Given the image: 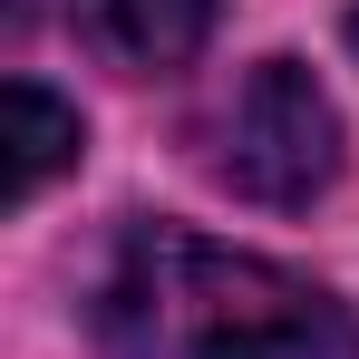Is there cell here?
<instances>
[{
    "label": "cell",
    "mask_w": 359,
    "mask_h": 359,
    "mask_svg": "<svg viewBox=\"0 0 359 359\" xmlns=\"http://www.w3.org/2000/svg\"><path fill=\"white\" fill-rule=\"evenodd\" d=\"M97 340L117 359H359V330L330 292L175 224L117 243L97 282Z\"/></svg>",
    "instance_id": "1"
},
{
    "label": "cell",
    "mask_w": 359,
    "mask_h": 359,
    "mask_svg": "<svg viewBox=\"0 0 359 359\" xmlns=\"http://www.w3.org/2000/svg\"><path fill=\"white\" fill-rule=\"evenodd\" d=\"M214 175L233 184V194H252V204H282V214L311 204V194H330V175H340V107L320 97L311 68L262 59L233 88Z\"/></svg>",
    "instance_id": "2"
},
{
    "label": "cell",
    "mask_w": 359,
    "mask_h": 359,
    "mask_svg": "<svg viewBox=\"0 0 359 359\" xmlns=\"http://www.w3.org/2000/svg\"><path fill=\"white\" fill-rule=\"evenodd\" d=\"M78 49H97L107 68L146 78V68H184L214 29V0H68Z\"/></svg>",
    "instance_id": "3"
},
{
    "label": "cell",
    "mask_w": 359,
    "mask_h": 359,
    "mask_svg": "<svg viewBox=\"0 0 359 359\" xmlns=\"http://www.w3.org/2000/svg\"><path fill=\"white\" fill-rule=\"evenodd\" d=\"M78 156V107H59L49 88H10V204H29L39 184Z\"/></svg>",
    "instance_id": "4"
},
{
    "label": "cell",
    "mask_w": 359,
    "mask_h": 359,
    "mask_svg": "<svg viewBox=\"0 0 359 359\" xmlns=\"http://www.w3.org/2000/svg\"><path fill=\"white\" fill-rule=\"evenodd\" d=\"M350 49H359V10H350Z\"/></svg>",
    "instance_id": "5"
}]
</instances>
